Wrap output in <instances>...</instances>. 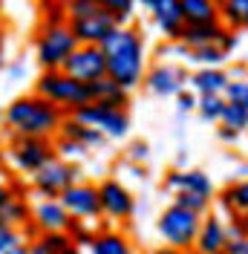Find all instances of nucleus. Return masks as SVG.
Listing matches in <instances>:
<instances>
[{
	"instance_id": "obj_34",
	"label": "nucleus",
	"mask_w": 248,
	"mask_h": 254,
	"mask_svg": "<svg viewBox=\"0 0 248 254\" xmlns=\"http://www.w3.org/2000/svg\"><path fill=\"white\" fill-rule=\"evenodd\" d=\"M52 147H55V156L63 159V162H72V165H75L78 159L87 156V150H84L81 144L69 142V139H63V136H55V139H52Z\"/></svg>"
},
{
	"instance_id": "obj_26",
	"label": "nucleus",
	"mask_w": 248,
	"mask_h": 254,
	"mask_svg": "<svg viewBox=\"0 0 248 254\" xmlns=\"http://www.w3.org/2000/svg\"><path fill=\"white\" fill-rule=\"evenodd\" d=\"M217 17L228 32L248 29V0H222L217 6Z\"/></svg>"
},
{
	"instance_id": "obj_18",
	"label": "nucleus",
	"mask_w": 248,
	"mask_h": 254,
	"mask_svg": "<svg viewBox=\"0 0 248 254\" xmlns=\"http://www.w3.org/2000/svg\"><path fill=\"white\" fill-rule=\"evenodd\" d=\"M214 202L219 205V211L225 214V220L234 217H248V176L240 182H231L214 196Z\"/></svg>"
},
{
	"instance_id": "obj_16",
	"label": "nucleus",
	"mask_w": 248,
	"mask_h": 254,
	"mask_svg": "<svg viewBox=\"0 0 248 254\" xmlns=\"http://www.w3.org/2000/svg\"><path fill=\"white\" fill-rule=\"evenodd\" d=\"M228 246V234H225V217L222 214H205L199 222V234L193 243L196 254H219Z\"/></svg>"
},
{
	"instance_id": "obj_45",
	"label": "nucleus",
	"mask_w": 248,
	"mask_h": 254,
	"mask_svg": "<svg viewBox=\"0 0 248 254\" xmlns=\"http://www.w3.org/2000/svg\"><path fill=\"white\" fill-rule=\"evenodd\" d=\"M231 222L240 228V237H248V217H234Z\"/></svg>"
},
{
	"instance_id": "obj_25",
	"label": "nucleus",
	"mask_w": 248,
	"mask_h": 254,
	"mask_svg": "<svg viewBox=\"0 0 248 254\" xmlns=\"http://www.w3.org/2000/svg\"><path fill=\"white\" fill-rule=\"evenodd\" d=\"M32 222V205L29 199H23V196H9V202L0 208V225H9V228H17V231H23L26 225Z\"/></svg>"
},
{
	"instance_id": "obj_1",
	"label": "nucleus",
	"mask_w": 248,
	"mask_h": 254,
	"mask_svg": "<svg viewBox=\"0 0 248 254\" xmlns=\"http://www.w3.org/2000/svg\"><path fill=\"white\" fill-rule=\"evenodd\" d=\"M104 61H107V78L116 81L122 90H136L147 69V44L136 26H116L101 44Z\"/></svg>"
},
{
	"instance_id": "obj_52",
	"label": "nucleus",
	"mask_w": 248,
	"mask_h": 254,
	"mask_svg": "<svg viewBox=\"0 0 248 254\" xmlns=\"http://www.w3.org/2000/svg\"><path fill=\"white\" fill-rule=\"evenodd\" d=\"M0 15H3V3H0Z\"/></svg>"
},
{
	"instance_id": "obj_2",
	"label": "nucleus",
	"mask_w": 248,
	"mask_h": 254,
	"mask_svg": "<svg viewBox=\"0 0 248 254\" xmlns=\"http://www.w3.org/2000/svg\"><path fill=\"white\" fill-rule=\"evenodd\" d=\"M63 122V113L49 104L41 95H17L3 110V127L12 136H29V139H55L58 127Z\"/></svg>"
},
{
	"instance_id": "obj_44",
	"label": "nucleus",
	"mask_w": 248,
	"mask_h": 254,
	"mask_svg": "<svg viewBox=\"0 0 248 254\" xmlns=\"http://www.w3.org/2000/svg\"><path fill=\"white\" fill-rule=\"evenodd\" d=\"M6 47H9V38H6V29L0 26V69L6 66Z\"/></svg>"
},
{
	"instance_id": "obj_28",
	"label": "nucleus",
	"mask_w": 248,
	"mask_h": 254,
	"mask_svg": "<svg viewBox=\"0 0 248 254\" xmlns=\"http://www.w3.org/2000/svg\"><path fill=\"white\" fill-rule=\"evenodd\" d=\"M187 64H196V69H225L228 55H222L219 47H202V49H190L185 52Z\"/></svg>"
},
{
	"instance_id": "obj_40",
	"label": "nucleus",
	"mask_w": 248,
	"mask_h": 254,
	"mask_svg": "<svg viewBox=\"0 0 248 254\" xmlns=\"http://www.w3.org/2000/svg\"><path fill=\"white\" fill-rule=\"evenodd\" d=\"M176 110H179V113L196 110V95L190 93V90H182V93L176 95Z\"/></svg>"
},
{
	"instance_id": "obj_47",
	"label": "nucleus",
	"mask_w": 248,
	"mask_h": 254,
	"mask_svg": "<svg viewBox=\"0 0 248 254\" xmlns=\"http://www.w3.org/2000/svg\"><path fill=\"white\" fill-rule=\"evenodd\" d=\"M150 254H185V252H179V249H171V246H156Z\"/></svg>"
},
{
	"instance_id": "obj_3",
	"label": "nucleus",
	"mask_w": 248,
	"mask_h": 254,
	"mask_svg": "<svg viewBox=\"0 0 248 254\" xmlns=\"http://www.w3.org/2000/svg\"><path fill=\"white\" fill-rule=\"evenodd\" d=\"M55 159L52 139H29V136H12L6 133L3 162L15 176H35L44 165Z\"/></svg>"
},
{
	"instance_id": "obj_7",
	"label": "nucleus",
	"mask_w": 248,
	"mask_h": 254,
	"mask_svg": "<svg viewBox=\"0 0 248 254\" xmlns=\"http://www.w3.org/2000/svg\"><path fill=\"white\" fill-rule=\"evenodd\" d=\"M78 179H81V171L72 162H63V159H52L49 165H44L35 176H29V190L35 199H58L66 188H72Z\"/></svg>"
},
{
	"instance_id": "obj_9",
	"label": "nucleus",
	"mask_w": 248,
	"mask_h": 254,
	"mask_svg": "<svg viewBox=\"0 0 248 254\" xmlns=\"http://www.w3.org/2000/svg\"><path fill=\"white\" fill-rule=\"evenodd\" d=\"M98 205H101V217H107L110 222H127L136 211V196L133 190L124 185L122 179L107 176L98 185Z\"/></svg>"
},
{
	"instance_id": "obj_35",
	"label": "nucleus",
	"mask_w": 248,
	"mask_h": 254,
	"mask_svg": "<svg viewBox=\"0 0 248 254\" xmlns=\"http://www.w3.org/2000/svg\"><path fill=\"white\" fill-rule=\"evenodd\" d=\"M225 104H240V107H246L248 110V78H234L228 81V87H225Z\"/></svg>"
},
{
	"instance_id": "obj_38",
	"label": "nucleus",
	"mask_w": 248,
	"mask_h": 254,
	"mask_svg": "<svg viewBox=\"0 0 248 254\" xmlns=\"http://www.w3.org/2000/svg\"><path fill=\"white\" fill-rule=\"evenodd\" d=\"M20 243H26V240H23V231L9 228V225H0V254H6L9 249H15Z\"/></svg>"
},
{
	"instance_id": "obj_43",
	"label": "nucleus",
	"mask_w": 248,
	"mask_h": 254,
	"mask_svg": "<svg viewBox=\"0 0 248 254\" xmlns=\"http://www.w3.org/2000/svg\"><path fill=\"white\" fill-rule=\"evenodd\" d=\"M217 136H219V142H225V144H237L240 142V133L237 130H231V127H217Z\"/></svg>"
},
{
	"instance_id": "obj_48",
	"label": "nucleus",
	"mask_w": 248,
	"mask_h": 254,
	"mask_svg": "<svg viewBox=\"0 0 248 254\" xmlns=\"http://www.w3.org/2000/svg\"><path fill=\"white\" fill-rule=\"evenodd\" d=\"M6 254H29V246H26V243H20V246H15V249H9Z\"/></svg>"
},
{
	"instance_id": "obj_49",
	"label": "nucleus",
	"mask_w": 248,
	"mask_h": 254,
	"mask_svg": "<svg viewBox=\"0 0 248 254\" xmlns=\"http://www.w3.org/2000/svg\"><path fill=\"white\" fill-rule=\"evenodd\" d=\"M9 75H12V78H20V75H23V66H20V64H15V66L9 69Z\"/></svg>"
},
{
	"instance_id": "obj_53",
	"label": "nucleus",
	"mask_w": 248,
	"mask_h": 254,
	"mask_svg": "<svg viewBox=\"0 0 248 254\" xmlns=\"http://www.w3.org/2000/svg\"><path fill=\"white\" fill-rule=\"evenodd\" d=\"M219 254H225V252H219Z\"/></svg>"
},
{
	"instance_id": "obj_51",
	"label": "nucleus",
	"mask_w": 248,
	"mask_h": 254,
	"mask_svg": "<svg viewBox=\"0 0 248 254\" xmlns=\"http://www.w3.org/2000/svg\"><path fill=\"white\" fill-rule=\"evenodd\" d=\"M0 127H3V110H0Z\"/></svg>"
},
{
	"instance_id": "obj_39",
	"label": "nucleus",
	"mask_w": 248,
	"mask_h": 254,
	"mask_svg": "<svg viewBox=\"0 0 248 254\" xmlns=\"http://www.w3.org/2000/svg\"><path fill=\"white\" fill-rule=\"evenodd\" d=\"M147 156H150V144H147V142H133L130 147H127V153H124V159H127V162H133V165L147 162Z\"/></svg>"
},
{
	"instance_id": "obj_19",
	"label": "nucleus",
	"mask_w": 248,
	"mask_h": 254,
	"mask_svg": "<svg viewBox=\"0 0 248 254\" xmlns=\"http://www.w3.org/2000/svg\"><path fill=\"white\" fill-rule=\"evenodd\" d=\"M225 35V26L214 20V23H199V26H185V29L179 32V38H176V44L190 52V49H202V47H217L219 38Z\"/></svg>"
},
{
	"instance_id": "obj_6",
	"label": "nucleus",
	"mask_w": 248,
	"mask_h": 254,
	"mask_svg": "<svg viewBox=\"0 0 248 254\" xmlns=\"http://www.w3.org/2000/svg\"><path fill=\"white\" fill-rule=\"evenodd\" d=\"M78 49V41L72 38L69 26H55V29H38L35 35V58L44 72L61 69L66 58Z\"/></svg>"
},
{
	"instance_id": "obj_46",
	"label": "nucleus",
	"mask_w": 248,
	"mask_h": 254,
	"mask_svg": "<svg viewBox=\"0 0 248 254\" xmlns=\"http://www.w3.org/2000/svg\"><path fill=\"white\" fill-rule=\"evenodd\" d=\"M9 196H12V188H9L6 182H0V208L9 202Z\"/></svg>"
},
{
	"instance_id": "obj_50",
	"label": "nucleus",
	"mask_w": 248,
	"mask_h": 254,
	"mask_svg": "<svg viewBox=\"0 0 248 254\" xmlns=\"http://www.w3.org/2000/svg\"><path fill=\"white\" fill-rule=\"evenodd\" d=\"M66 254H81V252H78L75 246H72V249H69V252H66Z\"/></svg>"
},
{
	"instance_id": "obj_41",
	"label": "nucleus",
	"mask_w": 248,
	"mask_h": 254,
	"mask_svg": "<svg viewBox=\"0 0 248 254\" xmlns=\"http://www.w3.org/2000/svg\"><path fill=\"white\" fill-rule=\"evenodd\" d=\"M237 44H240V35H237V32H228L225 29V35H222V38H219V52H222V55H231L234 49H237Z\"/></svg>"
},
{
	"instance_id": "obj_33",
	"label": "nucleus",
	"mask_w": 248,
	"mask_h": 254,
	"mask_svg": "<svg viewBox=\"0 0 248 254\" xmlns=\"http://www.w3.org/2000/svg\"><path fill=\"white\" fill-rule=\"evenodd\" d=\"M219 125L231 127V130H237V133H243V130H248V110L246 107H240V104H225Z\"/></svg>"
},
{
	"instance_id": "obj_54",
	"label": "nucleus",
	"mask_w": 248,
	"mask_h": 254,
	"mask_svg": "<svg viewBox=\"0 0 248 254\" xmlns=\"http://www.w3.org/2000/svg\"><path fill=\"white\" fill-rule=\"evenodd\" d=\"M190 254H196V252H190Z\"/></svg>"
},
{
	"instance_id": "obj_29",
	"label": "nucleus",
	"mask_w": 248,
	"mask_h": 254,
	"mask_svg": "<svg viewBox=\"0 0 248 254\" xmlns=\"http://www.w3.org/2000/svg\"><path fill=\"white\" fill-rule=\"evenodd\" d=\"M211 202H214V199H205V196L190 193V190H179V193H173V205L185 208V211L196 214V217H205V214L211 211Z\"/></svg>"
},
{
	"instance_id": "obj_30",
	"label": "nucleus",
	"mask_w": 248,
	"mask_h": 254,
	"mask_svg": "<svg viewBox=\"0 0 248 254\" xmlns=\"http://www.w3.org/2000/svg\"><path fill=\"white\" fill-rule=\"evenodd\" d=\"M66 3H41V29H55V26H66Z\"/></svg>"
},
{
	"instance_id": "obj_11",
	"label": "nucleus",
	"mask_w": 248,
	"mask_h": 254,
	"mask_svg": "<svg viewBox=\"0 0 248 254\" xmlns=\"http://www.w3.org/2000/svg\"><path fill=\"white\" fill-rule=\"evenodd\" d=\"M144 90L159 98H176L187 87V69L173 61H156L150 69H144Z\"/></svg>"
},
{
	"instance_id": "obj_10",
	"label": "nucleus",
	"mask_w": 248,
	"mask_h": 254,
	"mask_svg": "<svg viewBox=\"0 0 248 254\" xmlns=\"http://www.w3.org/2000/svg\"><path fill=\"white\" fill-rule=\"evenodd\" d=\"M58 202L69 214V220H75V222L93 225V220H101V205H98V188H95V182L78 179L72 188H66L58 196Z\"/></svg>"
},
{
	"instance_id": "obj_21",
	"label": "nucleus",
	"mask_w": 248,
	"mask_h": 254,
	"mask_svg": "<svg viewBox=\"0 0 248 254\" xmlns=\"http://www.w3.org/2000/svg\"><path fill=\"white\" fill-rule=\"evenodd\" d=\"M90 254H136V246L119 228H101L90 243Z\"/></svg>"
},
{
	"instance_id": "obj_17",
	"label": "nucleus",
	"mask_w": 248,
	"mask_h": 254,
	"mask_svg": "<svg viewBox=\"0 0 248 254\" xmlns=\"http://www.w3.org/2000/svg\"><path fill=\"white\" fill-rule=\"evenodd\" d=\"M69 214L63 211L58 199H38L32 205V228L35 231H66L69 228Z\"/></svg>"
},
{
	"instance_id": "obj_24",
	"label": "nucleus",
	"mask_w": 248,
	"mask_h": 254,
	"mask_svg": "<svg viewBox=\"0 0 248 254\" xmlns=\"http://www.w3.org/2000/svg\"><path fill=\"white\" fill-rule=\"evenodd\" d=\"M90 101H98V104H110V107L127 110V104H130V93L122 90L116 81L101 78V81H95V84H90Z\"/></svg>"
},
{
	"instance_id": "obj_37",
	"label": "nucleus",
	"mask_w": 248,
	"mask_h": 254,
	"mask_svg": "<svg viewBox=\"0 0 248 254\" xmlns=\"http://www.w3.org/2000/svg\"><path fill=\"white\" fill-rule=\"evenodd\" d=\"M101 9L98 0H69L66 3V17L69 20H81V17H90Z\"/></svg>"
},
{
	"instance_id": "obj_12",
	"label": "nucleus",
	"mask_w": 248,
	"mask_h": 254,
	"mask_svg": "<svg viewBox=\"0 0 248 254\" xmlns=\"http://www.w3.org/2000/svg\"><path fill=\"white\" fill-rule=\"evenodd\" d=\"M63 75H69L78 84H95V81L107 78V61H104V52L101 47H78L66 64L61 66Z\"/></svg>"
},
{
	"instance_id": "obj_27",
	"label": "nucleus",
	"mask_w": 248,
	"mask_h": 254,
	"mask_svg": "<svg viewBox=\"0 0 248 254\" xmlns=\"http://www.w3.org/2000/svg\"><path fill=\"white\" fill-rule=\"evenodd\" d=\"M182 6V17H185V26H199V23H214L217 17V6L214 0H179Z\"/></svg>"
},
{
	"instance_id": "obj_31",
	"label": "nucleus",
	"mask_w": 248,
	"mask_h": 254,
	"mask_svg": "<svg viewBox=\"0 0 248 254\" xmlns=\"http://www.w3.org/2000/svg\"><path fill=\"white\" fill-rule=\"evenodd\" d=\"M222 110H225V98L222 95H199L196 98V113L205 122H211V125H219Z\"/></svg>"
},
{
	"instance_id": "obj_36",
	"label": "nucleus",
	"mask_w": 248,
	"mask_h": 254,
	"mask_svg": "<svg viewBox=\"0 0 248 254\" xmlns=\"http://www.w3.org/2000/svg\"><path fill=\"white\" fill-rule=\"evenodd\" d=\"M66 234H69V240H72V246H75L78 252L81 249H90V243H93L95 237V228L93 225H87V222H69V228H66Z\"/></svg>"
},
{
	"instance_id": "obj_22",
	"label": "nucleus",
	"mask_w": 248,
	"mask_h": 254,
	"mask_svg": "<svg viewBox=\"0 0 248 254\" xmlns=\"http://www.w3.org/2000/svg\"><path fill=\"white\" fill-rule=\"evenodd\" d=\"M228 72L225 69H193L187 75V84H190V93L196 95H222L225 87H228Z\"/></svg>"
},
{
	"instance_id": "obj_23",
	"label": "nucleus",
	"mask_w": 248,
	"mask_h": 254,
	"mask_svg": "<svg viewBox=\"0 0 248 254\" xmlns=\"http://www.w3.org/2000/svg\"><path fill=\"white\" fill-rule=\"evenodd\" d=\"M26 246L29 254H66L72 249V240L66 231H38Z\"/></svg>"
},
{
	"instance_id": "obj_13",
	"label": "nucleus",
	"mask_w": 248,
	"mask_h": 254,
	"mask_svg": "<svg viewBox=\"0 0 248 254\" xmlns=\"http://www.w3.org/2000/svg\"><path fill=\"white\" fill-rule=\"evenodd\" d=\"M66 26H69V32H72V38L78 41V47H101V44L107 41V35L116 29V23H113V17L104 12V6L90 17L69 20Z\"/></svg>"
},
{
	"instance_id": "obj_8",
	"label": "nucleus",
	"mask_w": 248,
	"mask_h": 254,
	"mask_svg": "<svg viewBox=\"0 0 248 254\" xmlns=\"http://www.w3.org/2000/svg\"><path fill=\"white\" fill-rule=\"evenodd\" d=\"M72 119H78L81 125L93 127L98 130L104 139H124L127 133H130V116L127 110H119V107H110V104H98V101H90V104H84V107H78L75 113H69Z\"/></svg>"
},
{
	"instance_id": "obj_15",
	"label": "nucleus",
	"mask_w": 248,
	"mask_h": 254,
	"mask_svg": "<svg viewBox=\"0 0 248 254\" xmlns=\"http://www.w3.org/2000/svg\"><path fill=\"white\" fill-rule=\"evenodd\" d=\"M165 188L171 193H179V190H190V193H199L205 199H214L217 190H214V182L211 176L193 168V171H182V168H173L171 174H165Z\"/></svg>"
},
{
	"instance_id": "obj_42",
	"label": "nucleus",
	"mask_w": 248,
	"mask_h": 254,
	"mask_svg": "<svg viewBox=\"0 0 248 254\" xmlns=\"http://www.w3.org/2000/svg\"><path fill=\"white\" fill-rule=\"evenodd\" d=\"M225 254H248V237L228 240V246H225Z\"/></svg>"
},
{
	"instance_id": "obj_4",
	"label": "nucleus",
	"mask_w": 248,
	"mask_h": 254,
	"mask_svg": "<svg viewBox=\"0 0 248 254\" xmlns=\"http://www.w3.org/2000/svg\"><path fill=\"white\" fill-rule=\"evenodd\" d=\"M35 95H41V98H47L49 104H55L63 116H69L78 107L90 104V87L72 81L69 75H63L61 69L41 72L38 81H35Z\"/></svg>"
},
{
	"instance_id": "obj_32",
	"label": "nucleus",
	"mask_w": 248,
	"mask_h": 254,
	"mask_svg": "<svg viewBox=\"0 0 248 254\" xmlns=\"http://www.w3.org/2000/svg\"><path fill=\"white\" fill-rule=\"evenodd\" d=\"M101 6H104V12L113 17V23H116V26H130L136 3H130V0H104Z\"/></svg>"
},
{
	"instance_id": "obj_5",
	"label": "nucleus",
	"mask_w": 248,
	"mask_h": 254,
	"mask_svg": "<svg viewBox=\"0 0 248 254\" xmlns=\"http://www.w3.org/2000/svg\"><path fill=\"white\" fill-rule=\"evenodd\" d=\"M199 222H202V217H196V214H190V211L171 202L159 214L156 231H159V237L165 240L162 246H171V249H179V252L190 254L193 252V243H196V234H199Z\"/></svg>"
},
{
	"instance_id": "obj_20",
	"label": "nucleus",
	"mask_w": 248,
	"mask_h": 254,
	"mask_svg": "<svg viewBox=\"0 0 248 254\" xmlns=\"http://www.w3.org/2000/svg\"><path fill=\"white\" fill-rule=\"evenodd\" d=\"M55 136H63V139H69V142L81 144L87 153H90V150H101V147L107 144V139H104L98 130L81 125V122L72 119V116H63V122H61V127H58V133H55Z\"/></svg>"
},
{
	"instance_id": "obj_14",
	"label": "nucleus",
	"mask_w": 248,
	"mask_h": 254,
	"mask_svg": "<svg viewBox=\"0 0 248 254\" xmlns=\"http://www.w3.org/2000/svg\"><path fill=\"white\" fill-rule=\"evenodd\" d=\"M144 6L150 9V17H153L156 29L162 32V38L168 44H176L179 32L185 29V17H182L179 0H147Z\"/></svg>"
}]
</instances>
